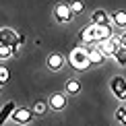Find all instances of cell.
<instances>
[{
    "instance_id": "obj_13",
    "label": "cell",
    "mask_w": 126,
    "mask_h": 126,
    "mask_svg": "<svg viewBox=\"0 0 126 126\" xmlns=\"http://www.w3.org/2000/svg\"><path fill=\"white\" fill-rule=\"evenodd\" d=\"M91 21H93V25H106L108 21H110V15L106 13V10H95V13L91 15Z\"/></svg>"
},
{
    "instance_id": "obj_12",
    "label": "cell",
    "mask_w": 126,
    "mask_h": 126,
    "mask_svg": "<svg viewBox=\"0 0 126 126\" xmlns=\"http://www.w3.org/2000/svg\"><path fill=\"white\" fill-rule=\"evenodd\" d=\"M81 39L85 41L87 46H89V44H95V25H93V23L87 25V27L81 31Z\"/></svg>"
},
{
    "instance_id": "obj_23",
    "label": "cell",
    "mask_w": 126,
    "mask_h": 126,
    "mask_svg": "<svg viewBox=\"0 0 126 126\" xmlns=\"http://www.w3.org/2000/svg\"><path fill=\"white\" fill-rule=\"evenodd\" d=\"M120 124H122V126H126V112H124V116L120 118Z\"/></svg>"
},
{
    "instance_id": "obj_2",
    "label": "cell",
    "mask_w": 126,
    "mask_h": 126,
    "mask_svg": "<svg viewBox=\"0 0 126 126\" xmlns=\"http://www.w3.org/2000/svg\"><path fill=\"white\" fill-rule=\"evenodd\" d=\"M95 46H97V50L101 52L106 58H108V56H112V58H114V56H116V52L120 50V44H118V39H116V37H112V39H103V41H97Z\"/></svg>"
},
{
    "instance_id": "obj_10",
    "label": "cell",
    "mask_w": 126,
    "mask_h": 126,
    "mask_svg": "<svg viewBox=\"0 0 126 126\" xmlns=\"http://www.w3.org/2000/svg\"><path fill=\"white\" fill-rule=\"evenodd\" d=\"M48 106L52 110H56V112H60V110L66 108V97L62 95V93H54V95L48 99Z\"/></svg>"
},
{
    "instance_id": "obj_16",
    "label": "cell",
    "mask_w": 126,
    "mask_h": 126,
    "mask_svg": "<svg viewBox=\"0 0 126 126\" xmlns=\"http://www.w3.org/2000/svg\"><path fill=\"white\" fill-rule=\"evenodd\" d=\"M66 91H68V93H72V95H77V93L81 91V83H79L77 79L68 81V83H66Z\"/></svg>"
},
{
    "instance_id": "obj_11",
    "label": "cell",
    "mask_w": 126,
    "mask_h": 126,
    "mask_svg": "<svg viewBox=\"0 0 126 126\" xmlns=\"http://www.w3.org/2000/svg\"><path fill=\"white\" fill-rule=\"evenodd\" d=\"M15 110H17V103H15V101H6V103L2 106V110H0V126L6 122V120L13 118V112H15Z\"/></svg>"
},
{
    "instance_id": "obj_9",
    "label": "cell",
    "mask_w": 126,
    "mask_h": 126,
    "mask_svg": "<svg viewBox=\"0 0 126 126\" xmlns=\"http://www.w3.org/2000/svg\"><path fill=\"white\" fill-rule=\"evenodd\" d=\"M87 52H89V62H91L93 66H101L103 62H106V56L97 50L95 44H89V46H87Z\"/></svg>"
},
{
    "instance_id": "obj_1",
    "label": "cell",
    "mask_w": 126,
    "mask_h": 126,
    "mask_svg": "<svg viewBox=\"0 0 126 126\" xmlns=\"http://www.w3.org/2000/svg\"><path fill=\"white\" fill-rule=\"evenodd\" d=\"M68 64H70L72 68H77V70H81V72L89 70L91 62H89V52H87V48H81V46L72 48L70 54H68Z\"/></svg>"
},
{
    "instance_id": "obj_24",
    "label": "cell",
    "mask_w": 126,
    "mask_h": 126,
    "mask_svg": "<svg viewBox=\"0 0 126 126\" xmlns=\"http://www.w3.org/2000/svg\"><path fill=\"white\" fill-rule=\"evenodd\" d=\"M0 91H2V87H0Z\"/></svg>"
},
{
    "instance_id": "obj_8",
    "label": "cell",
    "mask_w": 126,
    "mask_h": 126,
    "mask_svg": "<svg viewBox=\"0 0 126 126\" xmlns=\"http://www.w3.org/2000/svg\"><path fill=\"white\" fill-rule=\"evenodd\" d=\"M112 37H114V29H112L110 23L95 25V44L97 41H103V39H112Z\"/></svg>"
},
{
    "instance_id": "obj_17",
    "label": "cell",
    "mask_w": 126,
    "mask_h": 126,
    "mask_svg": "<svg viewBox=\"0 0 126 126\" xmlns=\"http://www.w3.org/2000/svg\"><path fill=\"white\" fill-rule=\"evenodd\" d=\"M70 10H72V15H81L83 10H85V2H83V0H72Z\"/></svg>"
},
{
    "instance_id": "obj_18",
    "label": "cell",
    "mask_w": 126,
    "mask_h": 126,
    "mask_svg": "<svg viewBox=\"0 0 126 126\" xmlns=\"http://www.w3.org/2000/svg\"><path fill=\"white\" fill-rule=\"evenodd\" d=\"M10 56H15V50L10 46H0V60H8Z\"/></svg>"
},
{
    "instance_id": "obj_21",
    "label": "cell",
    "mask_w": 126,
    "mask_h": 126,
    "mask_svg": "<svg viewBox=\"0 0 126 126\" xmlns=\"http://www.w3.org/2000/svg\"><path fill=\"white\" fill-rule=\"evenodd\" d=\"M118 44H120V48H126V31L118 37Z\"/></svg>"
},
{
    "instance_id": "obj_6",
    "label": "cell",
    "mask_w": 126,
    "mask_h": 126,
    "mask_svg": "<svg viewBox=\"0 0 126 126\" xmlns=\"http://www.w3.org/2000/svg\"><path fill=\"white\" fill-rule=\"evenodd\" d=\"M17 39H19V35L15 33L13 29H8V27H2L0 29V46H17Z\"/></svg>"
},
{
    "instance_id": "obj_15",
    "label": "cell",
    "mask_w": 126,
    "mask_h": 126,
    "mask_svg": "<svg viewBox=\"0 0 126 126\" xmlns=\"http://www.w3.org/2000/svg\"><path fill=\"white\" fill-rule=\"evenodd\" d=\"M50 106H48V101H44V99H37L35 101V106L31 108L33 110V114H46V110H48Z\"/></svg>"
},
{
    "instance_id": "obj_4",
    "label": "cell",
    "mask_w": 126,
    "mask_h": 126,
    "mask_svg": "<svg viewBox=\"0 0 126 126\" xmlns=\"http://www.w3.org/2000/svg\"><path fill=\"white\" fill-rule=\"evenodd\" d=\"M10 120H15L17 124L25 126V124H29L31 120H33V110H29V108H17L13 112V118H10Z\"/></svg>"
},
{
    "instance_id": "obj_19",
    "label": "cell",
    "mask_w": 126,
    "mask_h": 126,
    "mask_svg": "<svg viewBox=\"0 0 126 126\" xmlns=\"http://www.w3.org/2000/svg\"><path fill=\"white\" fill-rule=\"evenodd\" d=\"M8 81H10V70H8L6 66H0V87L6 85Z\"/></svg>"
},
{
    "instance_id": "obj_5",
    "label": "cell",
    "mask_w": 126,
    "mask_h": 126,
    "mask_svg": "<svg viewBox=\"0 0 126 126\" xmlns=\"http://www.w3.org/2000/svg\"><path fill=\"white\" fill-rule=\"evenodd\" d=\"M54 17H56V21H58V23H68V21L72 19L70 4H66V2L56 4V8H54Z\"/></svg>"
},
{
    "instance_id": "obj_7",
    "label": "cell",
    "mask_w": 126,
    "mask_h": 126,
    "mask_svg": "<svg viewBox=\"0 0 126 126\" xmlns=\"http://www.w3.org/2000/svg\"><path fill=\"white\" fill-rule=\"evenodd\" d=\"M66 64V58L58 52H54V54L48 56V60H46V66L50 68V70H62V66Z\"/></svg>"
},
{
    "instance_id": "obj_14",
    "label": "cell",
    "mask_w": 126,
    "mask_h": 126,
    "mask_svg": "<svg viewBox=\"0 0 126 126\" xmlns=\"http://www.w3.org/2000/svg\"><path fill=\"white\" fill-rule=\"evenodd\" d=\"M112 21L118 25V27H126V10H114L112 13Z\"/></svg>"
},
{
    "instance_id": "obj_20",
    "label": "cell",
    "mask_w": 126,
    "mask_h": 126,
    "mask_svg": "<svg viewBox=\"0 0 126 126\" xmlns=\"http://www.w3.org/2000/svg\"><path fill=\"white\" fill-rule=\"evenodd\" d=\"M114 60H116L120 66H126V48H120L116 52V56H114Z\"/></svg>"
},
{
    "instance_id": "obj_3",
    "label": "cell",
    "mask_w": 126,
    "mask_h": 126,
    "mask_svg": "<svg viewBox=\"0 0 126 126\" xmlns=\"http://www.w3.org/2000/svg\"><path fill=\"white\" fill-rule=\"evenodd\" d=\"M110 87H112L114 95H116L120 101H126V79L124 77H114L110 81Z\"/></svg>"
},
{
    "instance_id": "obj_22",
    "label": "cell",
    "mask_w": 126,
    "mask_h": 126,
    "mask_svg": "<svg viewBox=\"0 0 126 126\" xmlns=\"http://www.w3.org/2000/svg\"><path fill=\"white\" fill-rule=\"evenodd\" d=\"M124 112H126V108H124V106H120V108L116 110V118L120 120V118H122V116H124Z\"/></svg>"
}]
</instances>
